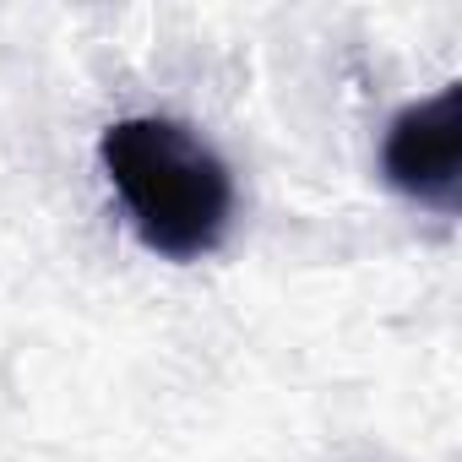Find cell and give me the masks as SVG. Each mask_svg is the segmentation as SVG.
Returning <instances> with one entry per match:
<instances>
[{
	"instance_id": "obj_1",
	"label": "cell",
	"mask_w": 462,
	"mask_h": 462,
	"mask_svg": "<svg viewBox=\"0 0 462 462\" xmlns=\"http://www.w3.org/2000/svg\"><path fill=\"white\" fill-rule=\"evenodd\" d=\"M98 163L152 256L196 262L217 251L235 217V180L228 163L185 120L125 115L98 136Z\"/></svg>"
},
{
	"instance_id": "obj_2",
	"label": "cell",
	"mask_w": 462,
	"mask_h": 462,
	"mask_svg": "<svg viewBox=\"0 0 462 462\" xmlns=\"http://www.w3.org/2000/svg\"><path fill=\"white\" fill-rule=\"evenodd\" d=\"M381 174L392 190L457 212L462 201V82L435 88L430 98L392 115L381 136Z\"/></svg>"
}]
</instances>
